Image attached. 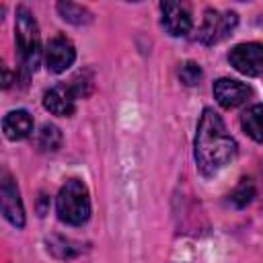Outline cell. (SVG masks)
Returning <instances> with one entry per match:
<instances>
[{
    "label": "cell",
    "mask_w": 263,
    "mask_h": 263,
    "mask_svg": "<svg viewBox=\"0 0 263 263\" xmlns=\"http://www.w3.org/2000/svg\"><path fill=\"white\" fill-rule=\"evenodd\" d=\"M240 125L249 138L255 142H263V105H253L242 113Z\"/></svg>",
    "instance_id": "12"
},
{
    "label": "cell",
    "mask_w": 263,
    "mask_h": 263,
    "mask_svg": "<svg viewBox=\"0 0 263 263\" xmlns=\"http://www.w3.org/2000/svg\"><path fill=\"white\" fill-rule=\"evenodd\" d=\"M14 39H16V51H18L23 70L27 74L35 72L39 66V58H41V37H39L37 23L27 8L16 10Z\"/></svg>",
    "instance_id": "2"
},
{
    "label": "cell",
    "mask_w": 263,
    "mask_h": 263,
    "mask_svg": "<svg viewBox=\"0 0 263 263\" xmlns=\"http://www.w3.org/2000/svg\"><path fill=\"white\" fill-rule=\"evenodd\" d=\"M76 60V51L70 39L66 37H53L45 45V66L49 72L60 74L68 70Z\"/></svg>",
    "instance_id": "7"
},
{
    "label": "cell",
    "mask_w": 263,
    "mask_h": 263,
    "mask_svg": "<svg viewBox=\"0 0 263 263\" xmlns=\"http://www.w3.org/2000/svg\"><path fill=\"white\" fill-rule=\"evenodd\" d=\"M179 78H181L187 86H193V84H197L199 78H201V68H199L195 62H187V64L181 66V70H179Z\"/></svg>",
    "instance_id": "16"
},
{
    "label": "cell",
    "mask_w": 263,
    "mask_h": 263,
    "mask_svg": "<svg viewBox=\"0 0 263 263\" xmlns=\"http://www.w3.org/2000/svg\"><path fill=\"white\" fill-rule=\"evenodd\" d=\"M76 92L72 90L70 84H58L53 88H49L43 95V105L51 115H60V117H68L74 113L76 109Z\"/></svg>",
    "instance_id": "10"
},
{
    "label": "cell",
    "mask_w": 263,
    "mask_h": 263,
    "mask_svg": "<svg viewBox=\"0 0 263 263\" xmlns=\"http://www.w3.org/2000/svg\"><path fill=\"white\" fill-rule=\"evenodd\" d=\"M214 97L224 109H234L251 97V86H247L240 80L220 78L214 82Z\"/></svg>",
    "instance_id": "8"
},
{
    "label": "cell",
    "mask_w": 263,
    "mask_h": 263,
    "mask_svg": "<svg viewBox=\"0 0 263 263\" xmlns=\"http://www.w3.org/2000/svg\"><path fill=\"white\" fill-rule=\"evenodd\" d=\"M236 23H238L236 12H232V10L220 12V10H212V8H210V10H205V14H203V21H201V27H199V31H197V37H199V41L205 43V45L220 43L222 39H226V37L234 31Z\"/></svg>",
    "instance_id": "4"
},
{
    "label": "cell",
    "mask_w": 263,
    "mask_h": 263,
    "mask_svg": "<svg viewBox=\"0 0 263 263\" xmlns=\"http://www.w3.org/2000/svg\"><path fill=\"white\" fill-rule=\"evenodd\" d=\"M58 12L64 21L72 23V25H88L92 21V14L88 8L74 4V2H60L58 4Z\"/></svg>",
    "instance_id": "14"
},
{
    "label": "cell",
    "mask_w": 263,
    "mask_h": 263,
    "mask_svg": "<svg viewBox=\"0 0 263 263\" xmlns=\"http://www.w3.org/2000/svg\"><path fill=\"white\" fill-rule=\"evenodd\" d=\"M253 197H255V185H253L251 179H242V181L236 185V189L230 193V201H232L236 208H245Z\"/></svg>",
    "instance_id": "15"
},
{
    "label": "cell",
    "mask_w": 263,
    "mask_h": 263,
    "mask_svg": "<svg viewBox=\"0 0 263 263\" xmlns=\"http://www.w3.org/2000/svg\"><path fill=\"white\" fill-rule=\"evenodd\" d=\"M35 144L41 152H55L62 144V132L60 127H55L53 123H45L41 125V129L35 136Z\"/></svg>",
    "instance_id": "13"
},
{
    "label": "cell",
    "mask_w": 263,
    "mask_h": 263,
    "mask_svg": "<svg viewBox=\"0 0 263 263\" xmlns=\"http://www.w3.org/2000/svg\"><path fill=\"white\" fill-rule=\"evenodd\" d=\"M162 27L173 37H183L191 31V14L189 10L179 2H162Z\"/></svg>",
    "instance_id": "9"
},
{
    "label": "cell",
    "mask_w": 263,
    "mask_h": 263,
    "mask_svg": "<svg viewBox=\"0 0 263 263\" xmlns=\"http://www.w3.org/2000/svg\"><path fill=\"white\" fill-rule=\"evenodd\" d=\"M58 216L62 222L80 226L90 216L88 189L80 179H70L58 193Z\"/></svg>",
    "instance_id": "3"
},
{
    "label": "cell",
    "mask_w": 263,
    "mask_h": 263,
    "mask_svg": "<svg viewBox=\"0 0 263 263\" xmlns=\"http://www.w3.org/2000/svg\"><path fill=\"white\" fill-rule=\"evenodd\" d=\"M0 203H2V214H4V218H6L12 226L23 228V226H25V208H23V201H21L18 187H16V183L12 181L10 175H4V179H2Z\"/></svg>",
    "instance_id": "6"
},
{
    "label": "cell",
    "mask_w": 263,
    "mask_h": 263,
    "mask_svg": "<svg viewBox=\"0 0 263 263\" xmlns=\"http://www.w3.org/2000/svg\"><path fill=\"white\" fill-rule=\"evenodd\" d=\"M2 129H4V136L8 140H23L27 138L31 132H33V119L27 111L23 109H16V111H10L4 115L2 119Z\"/></svg>",
    "instance_id": "11"
},
{
    "label": "cell",
    "mask_w": 263,
    "mask_h": 263,
    "mask_svg": "<svg viewBox=\"0 0 263 263\" xmlns=\"http://www.w3.org/2000/svg\"><path fill=\"white\" fill-rule=\"evenodd\" d=\"M236 156V142L214 109H203L195 132V162L201 175L212 177Z\"/></svg>",
    "instance_id": "1"
},
{
    "label": "cell",
    "mask_w": 263,
    "mask_h": 263,
    "mask_svg": "<svg viewBox=\"0 0 263 263\" xmlns=\"http://www.w3.org/2000/svg\"><path fill=\"white\" fill-rule=\"evenodd\" d=\"M230 66L247 76H259L263 72V43H238L228 53Z\"/></svg>",
    "instance_id": "5"
}]
</instances>
